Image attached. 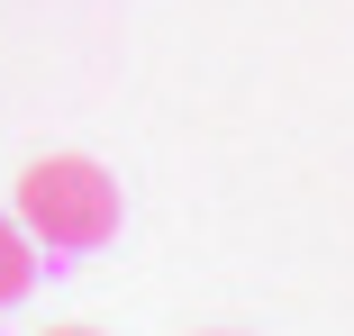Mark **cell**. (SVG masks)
<instances>
[{
	"label": "cell",
	"mask_w": 354,
	"mask_h": 336,
	"mask_svg": "<svg viewBox=\"0 0 354 336\" xmlns=\"http://www.w3.org/2000/svg\"><path fill=\"white\" fill-rule=\"evenodd\" d=\"M19 227L46 254H100L118 236V182L91 155H37L19 173Z\"/></svg>",
	"instance_id": "obj_1"
},
{
	"label": "cell",
	"mask_w": 354,
	"mask_h": 336,
	"mask_svg": "<svg viewBox=\"0 0 354 336\" xmlns=\"http://www.w3.org/2000/svg\"><path fill=\"white\" fill-rule=\"evenodd\" d=\"M46 336H100V327H46Z\"/></svg>",
	"instance_id": "obj_3"
},
{
	"label": "cell",
	"mask_w": 354,
	"mask_h": 336,
	"mask_svg": "<svg viewBox=\"0 0 354 336\" xmlns=\"http://www.w3.org/2000/svg\"><path fill=\"white\" fill-rule=\"evenodd\" d=\"M28 282H37V236H28L10 209H0V309L28 300Z\"/></svg>",
	"instance_id": "obj_2"
}]
</instances>
